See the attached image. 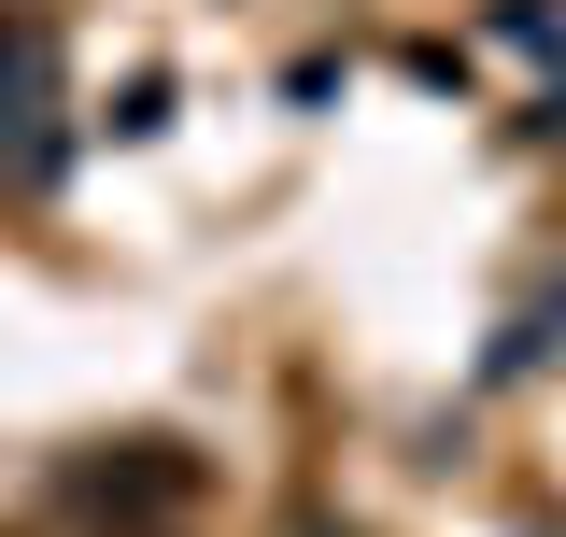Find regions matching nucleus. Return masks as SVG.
I'll return each mask as SVG.
<instances>
[{
  "label": "nucleus",
  "instance_id": "1",
  "mask_svg": "<svg viewBox=\"0 0 566 537\" xmlns=\"http://www.w3.org/2000/svg\"><path fill=\"white\" fill-rule=\"evenodd\" d=\"M71 495H85V509H114V524H170V509L199 495V467H185L170 439H128L114 467H71Z\"/></svg>",
  "mask_w": 566,
  "mask_h": 537
}]
</instances>
